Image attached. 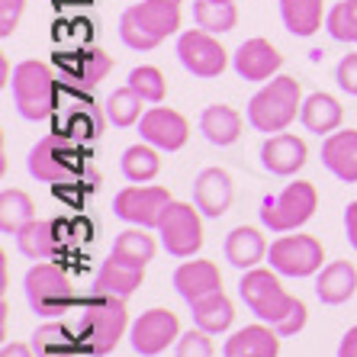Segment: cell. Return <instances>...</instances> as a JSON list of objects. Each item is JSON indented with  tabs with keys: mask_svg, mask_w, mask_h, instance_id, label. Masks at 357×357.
I'll list each match as a JSON object with an SVG mask.
<instances>
[{
	"mask_svg": "<svg viewBox=\"0 0 357 357\" xmlns=\"http://www.w3.org/2000/svg\"><path fill=\"white\" fill-rule=\"evenodd\" d=\"M33 219H36V203L26 190L10 187V190L0 193V232L3 235H17Z\"/></svg>",
	"mask_w": 357,
	"mask_h": 357,
	"instance_id": "obj_32",
	"label": "cell"
},
{
	"mask_svg": "<svg viewBox=\"0 0 357 357\" xmlns=\"http://www.w3.org/2000/svg\"><path fill=\"white\" fill-rule=\"evenodd\" d=\"M190 309H193V322H197V328H203V332H209V335L229 332L232 322H235V306L222 290H216V293H209V296L197 299V303H190Z\"/></svg>",
	"mask_w": 357,
	"mask_h": 357,
	"instance_id": "obj_28",
	"label": "cell"
},
{
	"mask_svg": "<svg viewBox=\"0 0 357 357\" xmlns=\"http://www.w3.org/2000/svg\"><path fill=\"white\" fill-rule=\"evenodd\" d=\"M139 135L161 151H177L190 139V123L171 107H151L139 119Z\"/></svg>",
	"mask_w": 357,
	"mask_h": 357,
	"instance_id": "obj_13",
	"label": "cell"
},
{
	"mask_svg": "<svg viewBox=\"0 0 357 357\" xmlns=\"http://www.w3.org/2000/svg\"><path fill=\"white\" fill-rule=\"evenodd\" d=\"M335 81H338V87H341L344 93L357 97V52H351V55H344V59L338 61Z\"/></svg>",
	"mask_w": 357,
	"mask_h": 357,
	"instance_id": "obj_43",
	"label": "cell"
},
{
	"mask_svg": "<svg viewBox=\"0 0 357 357\" xmlns=\"http://www.w3.org/2000/svg\"><path fill=\"white\" fill-rule=\"evenodd\" d=\"M29 344H33L36 357H71L75 351H81V338L61 322L39 325Z\"/></svg>",
	"mask_w": 357,
	"mask_h": 357,
	"instance_id": "obj_30",
	"label": "cell"
},
{
	"mask_svg": "<svg viewBox=\"0 0 357 357\" xmlns=\"http://www.w3.org/2000/svg\"><path fill=\"white\" fill-rule=\"evenodd\" d=\"M61 132H68L77 142H93L103 132V116H100L93 97H81L77 107H71L65 113V123H61Z\"/></svg>",
	"mask_w": 357,
	"mask_h": 357,
	"instance_id": "obj_33",
	"label": "cell"
},
{
	"mask_svg": "<svg viewBox=\"0 0 357 357\" xmlns=\"http://www.w3.org/2000/svg\"><path fill=\"white\" fill-rule=\"evenodd\" d=\"M129 328V309L123 296H109V293H93L77 322V338L81 348L91 351L93 357H103L119 344V338Z\"/></svg>",
	"mask_w": 357,
	"mask_h": 357,
	"instance_id": "obj_2",
	"label": "cell"
},
{
	"mask_svg": "<svg viewBox=\"0 0 357 357\" xmlns=\"http://www.w3.org/2000/svg\"><path fill=\"white\" fill-rule=\"evenodd\" d=\"M299 119H303V126H306L309 132L332 135V132H338L341 119H344V109H341L338 97H332V93H325V91H316L312 97L303 100Z\"/></svg>",
	"mask_w": 357,
	"mask_h": 357,
	"instance_id": "obj_27",
	"label": "cell"
},
{
	"mask_svg": "<svg viewBox=\"0 0 357 357\" xmlns=\"http://www.w3.org/2000/svg\"><path fill=\"white\" fill-rule=\"evenodd\" d=\"M174 357H213V338L203 328H190L177 338Z\"/></svg>",
	"mask_w": 357,
	"mask_h": 357,
	"instance_id": "obj_40",
	"label": "cell"
},
{
	"mask_svg": "<svg viewBox=\"0 0 357 357\" xmlns=\"http://www.w3.org/2000/svg\"><path fill=\"white\" fill-rule=\"evenodd\" d=\"M17 248L29 261H49L61 251V235L55 219H33L17 232Z\"/></svg>",
	"mask_w": 357,
	"mask_h": 357,
	"instance_id": "obj_21",
	"label": "cell"
},
{
	"mask_svg": "<svg viewBox=\"0 0 357 357\" xmlns=\"http://www.w3.org/2000/svg\"><path fill=\"white\" fill-rule=\"evenodd\" d=\"M129 13H132L151 36H158L161 42L181 29V3H177V0H142V3L129 7Z\"/></svg>",
	"mask_w": 357,
	"mask_h": 357,
	"instance_id": "obj_25",
	"label": "cell"
},
{
	"mask_svg": "<svg viewBox=\"0 0 357 357\" xmlns=\"http://www.w3.org/2000/svg\"><path fill=\"white\" fill-rule=\"evenodd\" d=\"M181 338V322L171 309H149L135 319L132 332H129V341H132V351L142 357H155L174 344Z\"/></svg>",
	"mask_w": 357,
	"mask_h": 357,
	"instance_id": "obj_12",
	"label": "cell"
},
{
	"mask_svg": "<svg viewBox=\"0 0 357 357\" xmlns=\"http://www.w3.org/2000/svg\"><path fill=\"white\" fill-rule=\"evenodd\" d=\"M316 209H319L316 187L309 181H296V183H290L280 197L261 203V222H264V229L283 235V232L299 229V225H306Z\"/></svg>",
	"mask_w": 357,
	"mask_h": 357,
	"instance_id": "obj_7",
	"label": "cell"
},
{
	"mask_svg": "<svg viewBox=\"0 0 357 357\" xmlns=\"http://www.w3.org/2000/svg\"><path fill=\"white\" fill-rule=\"evenodd\" d=\"M322 165L338 181L357 183V129H338L325 135L322 142Z\"/></svg>",
	"mask_w": 357,
	"mask_h": 357,
	"instance_id": "obj_17",
	"label": "cell"
},
{
	"mask_svg": "<svg viewBox=\"0 0 357 357\" xmlns=\"http://www.w3.org/2000/svg\"><path fill=\"white\" fill-rule=\"evenodd\" d=\"M129 87L139 91L145 103H165V97H167V77L161 75L155 65L132 68V75H129Z\"/></svg>",
	"mask_w": 357,
	"mask_h": 357,
	"instance_id": "obj_38",
	"label": "cell"
},
{
	"mask_svg": "<svg viewBox=\"0 0 357 357\" xmlns=\"http://www.w3.org/2000/svg\"><path fill=\"white\" fill-rule=\"evenodd\" d=\"M119 39H123L129 49H135V52H151V49H158L161 45L158 36H151L149 29H145L132 13H129V10L119 17Z\"/></svg>",
	"mask_w": 357,
	"mask_h": 357,
	"instance_id": "obj_39",
	"label": "cell"
},
{
	"mask_svg": "<svg viewBox=\"0 0 357 357\" xmlns=\"http://www.w3.org/2000/svg\"><path fill=\"white\" fill-rule=\"evenodd\" d=\"M29 174L42 183H65L75 181L77 174L87 165V151H84V142L71 139L68 132L55 129L45 139H39L29 151Z\"/></svg>",
	"mask_w": 357,
	"mask_h": 357,
	"instance_id": "obj_4",
	"label": "cell"
},
{
	"mask_svg": "<svg viewBox=\"0 0 357 357\" xmlns=\"http://www.w3.org/2000/svg\"><path fill=\"white\" fill-rule=\"evenodd\" d=\"M303 113V91L290 75H277L248 100V126L258 132H283Z\"/></svg>",
	"mask_w": 357,
	"mask_h": 357,
	"instance_id": "obj_3",
	"label": "cell"
},
{
	"mask_svg": "<svg viewBox=\"0 0 357 357\" xmlns=\"http://www.w3.org/2000/svg\"><path fill=\"white\" fill-rule=\"evenodd\" d=\"M306 316H309L306 303H303V299H293V309L280 319V322L274 325L277 335H280V338H293L296 332H303V325H306Z\"/></svg>",
	"mask_w": 357,
	"mask_h": 357,
	"instance_id": "obj_41",
	"label": "cell"
},
{
	"mask_svg": "<svg viewBox=\"0 0 357 357\" xmlns=\"http://www.w3.org/2000/svg\"><path fill=\"white\" fill-rule=\"evenodd\" d=\"M238 293H241V303L267 325L280 322L293 309V299H296L280 287L274 267H271V271H267V267H251V271H245V277H241V283H238Z\"/></svg>",
	"mask_w": 357,
	"mask_h": 357,
	"instance_id": "obj_6",
	"label": "cell"
},
{
	"mask_svg": "<svg viewBox=\"0 0 357 357\" xmlns=\"http://www.w3.org/2000/svg\"><path fill=\"white\" fill-rule=\"evenodd\" d=\"M225 357H277L280 354V335L274 325H245L232 338H225Z\"/></svg>",
	"mask_w": 357,
	"mask_h": 357,
	"instance_id": "obj_19",
	"label": "cell"
},
{
	"mask_svg": "<svg viewBox=\"0 0 357 357\" xmlns=\"http://www.w3.org/2000/svg\"><path fill=\"white\" fill-rule=\"evenodd\" d=\"M52 3H59L61 7V3H87V0H52Z\"/></svg>",
	"mask_w": 357,
	"mask_h": 357,
	"instance_id": "obj_47",
	"label": "cell"
},
{
	"mask_svg": "<svg viewBox=\"0 0 357 357\" xmlns=\"http://www.w3.org/2000/svg\"><path fill=\"white\" fill-rule=\"evenodd\" d=\"M26 10V0H0V36L10 39L13 29L20 26V17Z\"/></svg>",
	"mask_w": 357,
	"mask_h": 357,
	"instance_id": "obj_42",
	"label": "cell"
},
{
	"mask_svg": "<svg viewBox=\"0 0 357 357\" xmlns=\"http://www.w3.org/2000/svg\"><path fill=\"white\" fill-rule=\"evenodd\" d=\"M81 351H84V348H81ZM71 357H93V354H91V351H84V354H77V351H75Z\"/></svg>",
	"mask_w": 357,
	"mask_h": 357,
	"instance_id": "obj_48",
	"label": "cell"
},
{
	"mask_svg": "<svg viewBox=\"0 0 357 357\" xmlns=\"http://www.w3.org/2000/svg\"><path fill=\"white\" fill-rule=\"evenodd\" d=\"M325 29L338 42H354L357 45V0H341L328 10L325 17Z\"/></svg>",
	"mask_w": 357,
	"mask_h": 357,
	"instance_id": "obj_37",
	"label": "cell"
},
{
	"mask_svg": "<svg viewBox=\"0 0 357 357\" xmlns=\"http://www.w3.org/2000/svg\"><path fill=\"white\" fill-rule=\"evenodd\" d=\"M235 197V183L232 174L222 167H206L199 171V177L193 181V203L199 206V213L209 219H219L229 213Z\"/></svg>",
	"mask_w": 357,
	"mask_h": 357,
	"instance_id": "obj_14",
	"label": "cell"
},
{
	"mask_svg": "<svg viewBox=\"0 0 357 357\" xmlns=\"http://www.w3.org/2000/svg\"><path fill=\"white\" fill-rule=\"evenodd\" d=\"M193 23L199 29H206L213 36H222V33H232L238 26V10L235 3H216V0H197L193 3Z\"/></svg>",
	"mask_w": 357,
	"mask_h": 357,
	"instance_id": "obj_35",
	"label": "cell"
},
{
	"mask_svg": "<svg viewBox=\"0 0 357 357\" xmlns=\"http://www.w3.org/2000/svg\"><path fill=\"white\" fill-rule=\"evenodd\" d=\"M177 59L190 71L193 77H219L229 65V52L222 49V42L206 29H187L177 39Z\"/></svg>",
	"mask_w": 357,
	"mask_h": 357,
	"instance_id": "obj_11",
	"label": "cell"
},
{
	"mask_svg": "<svg viewBox=\"0 0 357 357\" xmlns=\"http://www.w3.org/2000/svg\"><path fill=\"white\" fill-rule=\"evenodd\" d=\"M267 261L283 277H309L322 271L325 251L322 241L312 235H283L267 248Z\"/></svg>",
	"mask_w": 357,
	"mask_h": 357,
	"instance_id": "obj_9",
	"label": "cell"
},
{
	"mask_svg": "<svg viewBox=\"0 0 357 357\" xmlns=\"http://www.w3.org/2000/svg\"><path fill=\"white\" fill-rule=\"evenodd\" d=\"M161 149L149 145V142H139V145H129L123 151V177L132 183H149L161 174Z\"/></svg>",
	"mask_w": 357,
	"mask_h": 357,
	"instance_id": "obj_31",
	"label": "cell"
},
{
	"mask_svg": "<svg viewBox=\"0 0 357 357\" xmlns=\"http://www.w3.org/2000/svg\"><path fill=\"white\" fill-rule=\"evenodd\" d=\"M216 3H235V0H216Z\"/></svg>",
	"mask_w": 357,
	"mask_h": 357,
	"instance_id": "obj_49",
	"label": "cell"
},
{
	"mask_svg": "<svg viewBox=\"0 0 357 357\" xmlns=\"http://www.w3.org/2000/svg\"><path fill=\"white\" fill-rule=\"evenodd\" d=\"M280 17L293 36L309 39L322 29V20L328 13H325V0H280Z\"/></svg>",
	"mask_w": 357,
	"mask_h": 357,
	"instance_id": "obj_29",
	"label": "cell"
},
{
	"mask_svg": "<svg viewBox=\"0 0 357 357\" xmlns=\"http://www.w3.org/2000/svg\"><path fill=\"white\" fill-rule=\"evenodd\" d=\"M241 129H245V119L235 107L229 103H213V107L203 109L199 116V132L206 135V142L225 149V145H235L241 139Z\"/></svg>",
	"mask_w": 357,
	"mask_h": 357,
	"instance_id": "obj_23",
	"label": "cell"
},
{
	"mask_svg": "<svg viewBox=\"0 0 357 357\" xmlns=\"http://www.w3.org/2000/svg\"><path fill=\"white\" fill-rule=\"evenodd\" d=\"M23 290H26L29 309L42 319L65 316L68 309H71V303H75V283L68 280L65 271L59 264H52V261H39L26 274Z\"/></svg>",
	"mask_w": 357,
	"mask_h": 357,
	"instance_id": "obj_5",
	"label": "cell"
},
{
	"mask_svg": "<svg viewBox=\"0 0 357 357\" xmlns=\"http://www.w3.org/2000/svg\"><path fill=\"white\" fill-rule=\"evenodd\" d=\"M357 290V271L351 261H332L328 267H322V274L316 280V296L325 306H341L348 303Z\"/></svg>",
	"mask_w": 357,
	"mask_h": 357,
	"instance_id": "obj_26",
	"label": "cell"
},
{
	"mask_svg": "<svg viewBox=\"0 0 357 357\" xmlns=\"http://www.w3.org/2000/svg\"><path fill=\"white\" fill-rule=\"evenodd\" d=\"M174 287L187 303H197L209 293L222 290V274L213 261H183L174 271Z\"/></svg>",
	"mask_w": 357,
	"mask_h": 357,
	"instance_id": "obj_20",
	"label": "cell"
},
{
	"mask_svg": "<svg viewBox=\"0 0 357 357\" xmlns=\"http://www.w3.org/2000/svg\"><path fill=\"white\" fill-rule=\"evenodd\" d=\"M264 258H267V241L261 235V229L238 225V229L229 232V238H225V261L232 267L251 271V267H258Z\"/></svg>",
	"mask_w": 357,
	"mask_h": 357,
	"instance_id": "obj_24",
	"label": "cell"
},
{
	"mask_svg": "<svg viewBox=\"0 0 357 357\" xmlns=\"http://www.w3.org/2000/svg\"><path fill=\"white\" fill-rule=\"evenodd\" d=\"M145 283V267L126 264V261L113 258L109 255L103 261V267L97 271V280H93V293H109V296H123L129 299L135 290Z\"/></svg>",
	"mask_w": 357,
	"mask_h": 357,
	"instance_id": "obj_22",
	"label": "cell"
},
{
	"mask_svg": "<svg viewBox=\"0 0 357 357\" xmlns=\"http://www.w3.org/2000/svg\"><path fill=\"white\" fill-rule=\"evenodd\" d=\"M261 161H264V167L271 171V174L290 177L309 161V149H306V142L299 139V135L274 132L264 145H261Z\"/></svg>",
	"mask_w": 357,
	"mask_h": 357,
	"instance_id": "obj_16",
	"label": "cell"
},
{
	"mask_svg": "<svg viewBox=\"0 0 357 357\" xmlns=\"http://www.w3.org/2000/svg\"><path fill=\"white\" fill-rule=\"evenodd\" d=\"M142 103H145L142 93L132 91V87L126 84V87H116V91L109 93V100H107V107L103 109H107L109 123L119 126V129H126V126H135L142 116H145V113H142Z\"/></svg>",
	"mask_w": 357,
	"mask_h": 357,
	"instance_id": "obj_36",
	"label": "cell"
},
{
	"mask_svg": "<svg viewBox=\"0 0 357 357\" xmlns=\"http://www.w3.org/2000/svg\"><path fill=\"white\" fill-rule=\"evenodd\" d=\"M55 61H59L61 71H65L77 87H84V91H87V87H97V84L109 75V68H113V59H109L103 49L68 52V55H59Z\"/></svg>",
	"mask_w": 357,
	"mask_h": 357,
	"instance_id": "obj_18",
	"label": "cell"
},
{
	"mask_svg": "<svg viewBox=\"0 0 357 357\" xmlns=\"http://www.w3.org/2000/svg\"><path fill=\"white\" fill-rule=\"evenodd\" d=\"M344 232H348L351 248L357 251V199L348 203V209H344Z\"/></svg>",
	"mask_w": 357,
	"mask_h": 357,
	"instance_id": "obj_44",
	"label": "cell"
},
{
	"mask_svg": "<svg viewBox=\"0 0 357 357\" xmlns=\"http://www.w3.org/2000/svg\"><path fill=\"white\" fill-rule=\"evenodd\" d=\"M283 68V55L267 39H248L235 52V71L241 81H274Z\"/></svg>",
	"mask_w": 357,
	"mask_h": 357,
	"instance_id": "obj_15",
	"label": "cell"
},
{
	"mask_svg": "<svg viewBox=\"0 0 357 357\" xmlns=\"http://www.w3.org/2000/svg\"><path fill=\"white\" fill-rule=\"evenodd\" d=\"M155 251H158L155 238L139 225V229L119 232L116 245H113V258L126 261V264H135V267H149V261L155 258Z\"/></svg>",
	"mask_w": 357,
	"mask_h": 357,
	"instance_id": "obj_34",
	"label": "cell"
},
{
	"mask_svg": "<svg viewBox=\"0 0 357 357\" xmlns=\"http://www.w3.org/2000/svg\"><path fill=\"white\" fill-rule=\"evenodd\" d=\"M338 357H357V325H354V328H348V335L341 338Z\"/></svg>",
	"mask_w": 357,
	"mask_h": 357,
	"instance_id": "obj_45",
	"label": "cell"
},
{
	"mask_svg": "<svg viewBox=\"0 0 357 357\" xmlns=\"http://www.w3.org/2000/svg\"><path fill=\"white\" fill-rule=\"evenodd\" d=\"M161 245L174 258H193L203 248V219L197 203H171L158 225Z\"/></svg>",
	"mask_w": 357,
	"mask_h": 357,
	"instance_id": "obj_8",
	"label": "cell"
},
{
	"mask_svg": "<svg viewBox=\"0 0 357 357\" xmlns=\"http://www.w3.org/2000/svg\"><path fill=\"white\" fill-rule=\"evenodd\" d=\"M13 103H17L20 116L29 123L49 119L61 103V77L55 75V68L45 61H20L13 68Z\"/></svg>",
	"mask_w": 357,
	"mask_h": 357,
	"instance_id": "obj_1",
	"label": "cell"
},
{
	"mask_svg": "<svg viewBox=\"0 0 357 357\" xmlns=\"http://www.w3.org/2000/svg\"><path fill=\"white\" fill-rule=\"evenodd\" d=\"M0 357H36V351H33V344H20V341H13V344H3Z\"/></svg>",
	"mask_w": 357,
	"mask_h": 357,
	"instance_id": "obj_46",
	"label": "cell"
},
{
	"mask_svg": "<svg viewBox=\"0 0 357 357\" xmlns=\"http://www.w3.org/2000/svg\"><path fill=\"white\" fill-rule=\"evenodd\" d=\"M174 199L165 187H145V183H132V187H123L113 199V213L119 219L132 225H142V229H158L161 219H165L167 206Z\"/></svg>",
	"mask_w": 357,
	"mask_h": 357,
	"instance_id": "obj_10",
	"label": "cell"
}]
</instances>
